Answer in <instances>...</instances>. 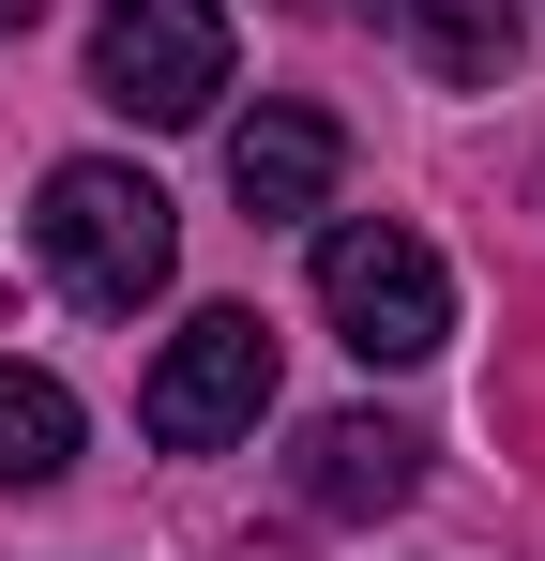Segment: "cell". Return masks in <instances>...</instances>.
<instances>
[{
	"label": "cell",
	"instance_id": "cell-9",
	"mask_svg": "<svg viewBox=\"0 0 545 561\" xmlns=\"http://www.w3.org/2000/svg\"><path fill=\"white\" fill-rule=\"evenodd\" d=\"M31 15H46V0H0V31H31Z\"/></svg>",
	"mask_w": 545,
	"mask_h": 561
},
{
	"label": "cell",
	"instance_id": "cell-7",
	"mask_svg": "<svg viewBox=\"0 0 545 561\" xmlns=\"http://www.w3.org/2000/svg\"><path fill=\"white\" fill-rule=\"evenodd\" d=\"M394 15H409V46H425L440 92H500L515 77V15L500 0H394Z\"/></svg>",
	"mask_w": 545,
	"mask_h": 561
},
{
	"label": "cell",
	"instance_id": "cell-2",
	"mask_svg": "<svg viewBox=\"0 0 545 561\" xmlns=\"http://www.w3.org/2000/svg\"><path fill=\"white\" fill-rule=\"evenodd\" d=\"M318 319L349 334L363 365H425L454 334V274L425 228H394V213H349V228H318Z\"/></svg>",
	"mask_w": 545,
	"mask_h": 561
},
{
	"label": "cell",
	"instance_id": "cell-5",
	"mask_svg": "<svg viewBox=\"0 0 545 561\" xmlns=\"http://www.w3.org/2000/svg\"><path fill=\"white\" fill-rule=\"evenodd\" d=\"M334 168H349V137H334V106H258L243 137H228V197L288 228V213H334Z\"/></svg>",
	"mask_w": 545,
	"mask_h": 561
},
{
	"label": "cell",
	"instance_id": "cell-1",
	"mask_svg": "<svg viewBox=\"0 0 545 561\" xmlns=\"http://www.w3.org/2000/svg\"><path fill=\"white\" fill-rule=\"evenodd\" d=\"M31 243H46L61 304H91V319H137V304L182 274V213H167V183H152V168H106V152L46 168V213H31Z\"/></svg>",
	"mask_w": 545,
	"mask_h": 561
},
{
	"label": "cell",
	"instance_id": "cell-3",
	"mask_svg": "<svg viewBox=\"0 0 545 561\" xmlns=\"http://www.w3.org/2000/svg\"><path fill=\"white\" fill-rule=\"evenodd\" d=\"M258 410H272V319L258 304H197L167 334V365L137 379V425H152L167 456H228Z\"/></svg>",
	"mask_w": 545,
	"mask_h": 561
},
{
	"label": "cell",
	"instance_id": "cell-10",
	"mask_svg": "<svg viewBox=\"0 0 545 561\" xmlns=\"http://www.w3.org/2000/svg\"><path fill=\"white\" fill-rule=\"evenodd\" d=\"M303 15H334V0H303Z\"/></svg>",
	"mask_w": 545,
	"mask_h": 561
},
{
	"label": "cell",
	"instance_id": "cell-4",
	"mask_svg": "<svg viewBox=\"0 0 545 561\" xmlns=\"http://www.w3.org/2000/svg\"><path fill=\"white\" fill-rule=\"evenodd\" d=\"M91 92L121 106V122H212V92H228V15L212 0H106L91 15Z\"/></svg>",
	"mask_w": 545,
	"mask_h": 561
},
{
	"label": "cell",
	"instance_id": "cell-6",
	"mask_svg": "<svg viewBox=\"0 0 545 561\" xmlns=\"http://www.w3.org/2000/svg\"><path fill=\"white\" fill-rule=\"evenodd\" d=\"M409 485H425V440L379 425V410H334V425L303 440V501H318V516H394Z\"/></svg>",
	"mask_w": 545,
	"mask_h": 561
},
{
	"label": "cell",
	"instance_id": "cell-8",
	"mask_svg": "<svg viewBox=\"0 0 545 561\" xmlns=\"http://www.w3.org/2000/svg\"><path fill=\"white\" fill-rule=\"evenodd\" d=\"M77 470V394L46 365H0V485H61Z\"/></svg>",
	"mask_w": 545,
	"mask_h": 561
}]
</instances>
